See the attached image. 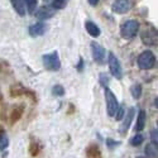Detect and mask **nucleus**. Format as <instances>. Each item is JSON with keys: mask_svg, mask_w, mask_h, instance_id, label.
Wrapping results in <instances>:
<instances>
[{"mask_svg": "<svg viewBox=\"0 0 158 158\" xmlns=\"http://www.w3.org/2000/svg\"><path fill=\"white\" fill-rule=\"evenodd\" d=\"M66 3H67V0H53L52 2V8H53L55 10L56 9H63L66 6Z\"/></svg>", "mask_w": 158, "mask_h": 158, "instance_id": "nucleus-25", "label": "nucleus"}, {"mask_svg": "<svg viewBox=\"0 0 158 158\" xmlns=\"http://www.w3.org/2000/svg\"><path fill=\"white\" fill-rule=\"evenodd\" d=\"M52 94L55 96H63L64 95V87L62 85H55L52 87Z\"/></svg>", "mask_w": 158, "mask_h": 158, "instance_id": "nucleus-22", "label": "nucleus"}, {"mask_svg": "<svg viewBox=\"0 0 158 158\" xmlns=\"http://www.w3.org/2000/svg\"><path fill=\"white\" fill-rule=\"evenodd\" d=\"M9 146V139H8V135L5 133H3L0 135V151H4L5 148H8Z\"/></svg>", "mask_w": 158, "mask_h": 158, "instance_id": "nucleus-23", "label": "nucleus"}, {"mask_svg": "<svg viewBox=\"0 0 158 158\" xmlns=\"http://www.w3.org/2000/svg\"><path fill=\"white\" fill-rule=\"evenodd\" d=\"M147 158H158V147L154 143H148L144 149Z\"/></svg>", "mask_w": 158, "mask_h": 158, "instance_id": "nucleus-17", "label": "nucleus"}, {"mask_svg": "<svg viewBox=\"0 0 158 158\" xmlns=\"http://www.w3.org/2000/svg\"><path fill=\"white\" fill-rule=\"evenodd\" d=\"M124 106H119L118 108V110H116V113H115V119L116 120H123V118H124Z\"/></svg>", "mask_w": 158, "mask_h": 158, "instance_id": "nucleus-26", "label": "nucleus"}, {"mask_svg": "<svg viewBox=\"0 0 158 158\" xmlns=\"http://www.w3.org/2000/svg\"><path fill=\"white\" fill-rule=\"evenodd\" d=\"M56 14V10L51 6H41L38 8L37 11L34 13V15L37 19H41V20H46V19H49Z\"/></svg>", "mask_w": 158, "mask_h": 158, "instance_id": "nucleus-8", "label": "nucleus"}, {"mask_svg": "<svg viewBox=\"0 0 158 158\" xmlns=\"http://www.w3.org/2000/svg\"><path fill=\"white\" fill-rule=\"evenodd\" d=\"M143 140H144V137L142 134H135L133 138L130 139V144L133 147H138V146H140V144L143 143Z\"/></svg>", "mask_w": 158, "mask_h": 158, "instance_id": "nucleus-21", "label": "nucleus"}, {"mask_svg": "<svg viewBox=\"0 0 158 158\" xmlns=\"http://www.w3.org/2000/svg\"><path fill=\"white\" fill-rule=\"evenodd\" d=\"M86 156L87 158H101V152L98 144H90L86 148Z\"/></svg>", "mask_w": 158, "mask_h": 158, "instance_id": "nucleus-16", "label": "nucleus"}, {"mask_svg": "<svg viewBox=\"0 0 158 158\" xmlns=\"http://www.w3.org/2000/svg\"><path fill=\"white\" fill-rule=\"evenodd\" d=\"M10 2H11L13 8L15 9V11L18 13V14L20 17H24L25 15V6H24L23 0H10Z\"/></svg>", "mask_w": 158, "mask_h": 158, "instance_id": "nucleus-18", "label": "nucleus"}, {"mask_svg": "<svg viewBox=\"0 0 158 158\" xmlns=\"http://www.w3.org/2000/svg\"><path fill=\"white\" fill-rule=\"evenodd\" d=\"M131 8V2L130 0H116L111 5V9L116 14H124Z\"/></svg>", "mask_w": 158, "mask_h": 158, "instance_id": "nucleus-7", "label": "nucleus"}, {"mask_svg": "<svg viewBox=\"0 0 158 158\" xmlns=\"http://www.w3.org/2000/svg\"><path fill=\"white\" fill-rule=\"evenodd\" d=\"M120 144V142H116L114 139H106V146L109 149H114L115 147H118Z\"/></svg>", "mask_w": 158, "mask_h": 158, "instance_id": "nucleus-27", "label": "nucleus"}, {"mask_svg": "<svg viewBox=\"0 0 158 158\" xmlns=\"http://www.w3.org/2000/svg\"><path fill=\"white\" fill-rule=\"evenodd\" d=\"M46 2H48V0H46Z\"/></svg>", "mask_w": 158, "mask_h": 158, "instance_id": "nucleus-34", "label": "nucleus"}, {"mask_svg": "<svg viewBox=\"0 0 158 158\" xmlns=\"http://www.w3.org/2000/svg\"><path fill=\"white\" fill-rule=\"evenodd\" d=\"M91 52H93V57L96 62H101L105 58V49L102 46H100L96 42L91 43Z\"/></svg>", "mask_w": 158, "mask_h": 158, "instance_id": "nucleus-11", "label": "nucleus"}, {"mask_svg": "<svg viewBox=\"0 0 158 158\" xmlns=\"http://www.w3.org/2000/svg\"><path fill=\"white\" fill-rule=\"evenodd\" d=\"M47 29H48V25L46 23L38 22V23H35V24H33L29 27V34L32 37H41L47 32Z\"/></svg>", "mask_w": 158, "mask_h": 158, "instance_id": "nucleus-9", "label": "nucleus"}, {"mask_svg": "<svg viewBox=\"0 0 158 158\" xmlns=\"http://www.w3.org/2000/svg\"><path fill=\"white\" fill-rule=\"evenodd\" d=\"M3 133H5V131H4V129H3V127H2V125H0V135H2Z\"/></svg>", "mask_w": 158, "mask_h": 158, "instance_id": "nucleus-32", "label": "nucleus"}, {"mask_svg": "<svg viewBox=\"0 0 158 158\" xmlns=\"http://www.w3.org/2000/svg\"><path fill=\"white\" fill-rule=\"evenodd\" d=\"M23 3L27 5V9L29 13H33L34 9L37 8V0H23Z\"/></svg>", "mask_w": 158, "mask_h": 158, "instance_id": "nucleus-24", "label": "nucleus"}, {"mask_svg": "<svg viewBox=\"0 0 158 158\" xmlns=\"http://www.w3.org/2000/svg\"><path fill=\"white\" fill-rule=\"evenodd\" d=\"M77 70H78V71H82V70H84V60H82V58L78 60V63H77Z\"/></svg>", "mask_w": 158, "mask_h": 158, "instance_id": "nucleus-30", "label": "nucleus"}, {"mask_svg": "<svg viewBox=\"0 0 158 158\" xmlns=\"http://www.w3.org/2000/svg\"><path fill=\"white\" fill-rule=\"evenodd\" d=\"M130 93H131V96L134 99H140L142 96V85L140 84H134L133 86L130 87Z\"/></svg>", "mask_w": 158, "mask_h": 158, "instance_id": "nucleus-19", "label": "nucleus"}, {"mask_svg": "<svg viewBox=\"0 0 158 158\" xmlns=\"http://www.w3.org/2000/svg\"><path fill=\"white\" fill-rule=\"evenodd\" d=\"M139 32V22L137 20H127L120 28V33L125 39L134 38Z\"/></svg>", "mask_w": 158, "mask_h": 158, "instance_id": "nucleus-2", "label": "nucleus"}, {"mask_svg": "<svg viewBox=\"0 0 158 158\" xmlns=\"http://www.w3.org/2000/svg\"><path fill=\"white\" fill-rule=\"evenodd\" d=\"M137 63L140 70H151L156 66V56L151 51H144L139 55Z\"/></svg>", "mask_w": 158, "mask_h": 158, "instance_id": "nucleus-1", "label": "nucleus"}, {"mask_svg": "<svg viewBox=\"0 0 158 158\" xmlns=\"http://www.w3.org/2000/svg\"><path fill=\"white\" fill-rule=\"evenodd\" d=\"M9 93H10V96H13V98H19V96H23V95H27V96H31L33 101H35V95H34V93H32V91L28 90V89H25V87L22 86L20 84L11 85Z\"/></svg>", "mask_w": 158, "mask_h": 158, "instance_id": "nucleus-6", "label": "nucleus"}, {"mask_svg": "<svg viewBox=\"0 0 158 158\" xmlns=\"http://www.w3.org/2000/svg\"><path fill=\"white\" fill-rule=\"evenodd\" d=\"M23 113H24V105H19V106H15L13 109L10 113V124H15L18 120H20Z\"/></svg>", "mask_w": 158, "mask_h": 158, "instance_id": "nucleus-13", "label": "nucleus"}, {"mask_svg": "<svg viewBox=\"0 0 158 158\" xmlns=\"http://www.w3.org/2000/svg\"><path fill=\"white\" fill-rule=\"evenodd\" d=\"M29 153H31V156L32 157H37L38 154H39V144H38V142H31V144H29Z\"/></svg>", "mask_w": 158, "mask_h": 158, "instance_id": "nucleus-20", "label": "nucleus"}, {"mask_svg": "<svg viewBox=\"0 0 158 158\" xmlns=\"http://www.w3.org/2000/svg\"><path fill=\"white\" fill-rule=\"evenodd\" d=\"M146 120H147V114H146V110H139L138 113V118H137V124H135V131H142L146 127Z\"/></svg>", "mask_w": 158, "mask_h": 158, "instance_id": "nucleus-14", "label": "nucleus"}, {"mask_svg": "<svg viewBox=\"0 0 158 158\" xmlns=\"http://www.w3.org/2000/svg\"><path fill=\"white\" fill-rule=\"evenodd\" d=\"M109 69H110L111 75H113L115 78H118V80H120V78L123 77L122 64H120L119 60L115 57V55L113 53V52H110V53H109Z\"/></svg>", "mask_w": 158, "mask_h": 158, "instance_id": "nucleus-5", "label": "nucleus"}, {"mask_svg": "<svg viewBox=\"0 0 158 158\" xmlns=\"http://www.w3.org/2000/svg\"><path fill=\"white\" fill-rule=\"evenodd\" d=\"M151 139H152L151 143H154V144L158 143V139H157V129H153V130L151 131Z\"/></svg>", "mask_w": 158, "mask_h": 158, "instance_id": "nucleus-28", "label": "nucleus"}, {"mask_svg": "<svg viewBox=\"0 0 158 158\" xmlns=\"http://www.w3.org/2000/svg\"><path fill=\"white\" fill-rule=\"evenodd\" d=\"M100 78H101V80H100L101 85L106 87V84L109 82V80H108V76H106V75H100Z\"/></svg>", "mask_w": 158, "mask_h": 158, "instance_id": "nucleus-29", "label": "nucleus"}, {"mask_svg": "<svg viewBox=\"0 0 158 158\" xmlns=\"http://www.w3.org/2000/svg\"><path fill=\"white\" fill-rule=\"evenodd\" d=\"M142 41L146 46H154L157 42V32L154 29H148L142 33Z\"/></svg>", "mask_w": 158, "mask_h": 158, "instance_id": "nucleus-10", "label": "nucleus"}, {"mask_svg": "<svg viewBox=\"0 0 158 158\" xmlns=\"http://www.w3.org/2000/svg\"><path fill=\"white\" fill-rule=\"evenodd\" d=\"M137 158H146V157H142V156H139V157H137Z\"/></svg>", "mask_w": 158, "mask_h": 158, "instance_id": "nucleus-33", "label": "nucleus"}, {"mask_svg": "<svg viewBox=\"0 0 158 158\" xmlns=\"http://www.w3.org/2000/svg\"><path fill=\"white\" fill-rule=\"evenodd\" d=\"M89 4L93 5V6H96L99 4V0H89Z\"/></svg>", "mask_w": 158, "mask_h": 158, "instance_id": "nucleus-31", "label": "nucleus"}, {"mask_svg": "<svg viewBox=\"0 0 158 158\" xmlns=\"http://www.w3.org/2000/svg\"><path fill=\"white\" fill-rule=\"evenodd\" d=\"M42 60H43L44 69L48 71H58L61 67V61H60L57 52H52V53L44 55L42 57Z\"/></svg>", "mask_w": 158, "mask_h": 158, "instance_id": "nucleus-3", "label": "nucleus"}, {"mask_svg": "<svg viewBox=\"0 0 158 158\" xmlns=\"http://www.w3.org/2000/svg\"><path fill=\"white\" fill-rule=\"evenodd\" d=\"M133 118H134V108H130L129 111L127 113L124 120H123V125H122V134H125L127 130L129 129L131 122H133Z\"/></svg>", "mask_w": 158, "mask_h": 158, "instance_id": "nucleus-12", "label": "nucleus"}, {"mask_svg": "<svg viewBox=\"0 0 158 158\" xmlns=\"http://www.w3.org/2000/svg\"><path fill=\"white\" fill-rule=\"evenodd\" d=\"M85 28H86L87 33H89L91 37H94V38H98V37L100 35V33H101L98 25H96L95 23H93V22H90V20H87V22L85 23Z\"/></svg>", "mask_w": 158, "mask_h": 158, "instance_id": "nucleus-15", "label": "nucleus"}, {"mask_svg": "<svg viewBox=\"0 0 158 158\" xmlns=\"http://www.w3.org/2000/svg\"><path fill=\"white\" fill-rule=\"evenodd\" d=\"M105 100H106V113L109 116H114L118 108H119V104L115 98V95L110 91V89L105 87Z\"/></svg>", "mask_w": 158, "mask_h": 158, "instance_id": "nucleus-4", "label": "nucleus"}]
</instances>
